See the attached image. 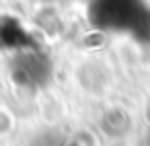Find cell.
Segmentation results:
<instances>
[{
  "instance_id": "1",
  "label": "cell",
  "mask_w": 150,
  "mask_h": 146,
  "mask_svg": "<svg viewBox=\"0 0 150 146\" xmlns=\"http://www.w3.org/2000/svg\"><path fill=\"white\" fill-rule=\"evenodd\" d=\"M138 0H97L93 17L105 27H125L138 17Z\"/></svg>"
}]
</instances>
